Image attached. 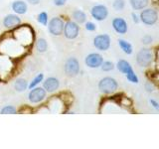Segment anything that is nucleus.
<instances>
[{
	"label": "nucleus",
	"mask_w": 159,
	"mask_h": 149,
	"mask_svg": "<svg viewBox=\"0 0 159 149\" xmlns=\"http://www.w3.org/2000/svg\"><path fill=\"white\" fill-rule=\"evenodd\" d=\"M117 87H118L117 82L113 78H111V77L103 78L98 83V89L102 93H106V94L114 93L117 89Z\"/></svg>",
	"instance_id": "nucleus-1"
},
{
	"label": "nucleus",
	"mask_w": 159,
	"mask_h": 149,
	"mask_svg": "<svg viewBox=\"0 0 159 149\" xmlns=\"http://www.w3.org/2000/svg\"><path fill=\"white\" fill-rule=\"evenodd\" d=\"M64 70H65V74L68 77H76L80 73V70H81L80 63L77 60V58L75 57L69 58L66 61V63H65Z\"/></svg>",
	"instance_id": "nucleus-2"
},
{
	"label": "nucleus",
	"mask_w": 159,
	"mask_h": 149,
	"mask_svg": "<svg viewBox=\"0 0 159 149\" xmlns=\"http://www.w3.org/2000/svg\"><path fill=\"white\" fill-rule=\"evenodd\" d=\"M64 21L60 17H54L48 22V30L53 36H60L64 31Z\"/></svg>",
	"instance_id": "nucleus-3"
},
{
	"label": "nucleus",
	"mask_w": 159,
	"mask_h": 149,
	"mask_svg": "<svg viewBox=\"0 0 159 149\" xmlns=\"http://www.w3.org/2000/svg\"><path fill=\"white\" fill-rule=\"evenodd\" d=\"M65 37L69 40H74L79 36L80 33V26L78 23L72 20H69L64 25V31H63Z\"/></svg>",
	"instance_id": "nucleus-4"
},
{
	"label": "nucleus",
	"mask_w": 159,
	"mask_h": 149,
	"mask_svg": "<svg viewBox=\"0 0 159 149\" xmlns=\"http://www.w3.org/2000/svg\"><path fill=\"white\" fill-rule=\"evenodd\" d=\"M152 59H153L152 52L147 48L141 49L140 51L137 53V56H136V61L139 66H141V67H148L149 65L151 64Z\"/></svg>",
	"instance_id": "nucleus-5"
},
{
	"label": "nucleus",
	"mask_w": 159,
	"mask_h": 149,
	"mask_svg": "<svg viewBox=\"0 0 159 149\" xmlns=\"http://www.w3.org/2000/svg\"><path fill=\"white\" fill-rule=\"evenodd\" d=\"M47 92L45 91L44 88H40V87H35L31 88L29 94H28V99L30 102L32 103H39L43 102L45 97H46Z\"/></svg>",
	"instance_id": "nucleus-6"
},
{
	"label": "nucleus",
	"mask_w": 159,
	"mask_h": 149,
	"mask_svg": "<svg viewBox=\"0 0 159 149\" xmlns=\"http://www.w3.org/2000/svg\"><path fill=\"white\" fill-rule=\"evenodd\" d=\"M93 46L99 51H107L111 47V37L107 34L98 35L93 39Z\"/></svg>",
	"instance_id": "nucleus-7"
},
{
	"label": "nucleus",
	"mask_w": 159,
	"mask_h": 149,
	"mask_svg": "<svg viewBox=\"0 0 159 149\" xmlns=\"http://www.w3.org/2000/svg\"><path fill=\"white\" fill-rule=\"evenodd\" d=\"M91 14L93 18H94L98 21H103L108 16V10L107 6H104L102 4L94 5L91 10Z\"/></svg>",
	"instance_id": "nucleus-8"
},
{
	"label": "nucleus",
	"mask_w": 159,
	"mask_h": 149,
	"mask_svg": "<svg viewBox=\"0 0 159 149\" xmlns=\"http://www.w3.org/2000/svg\"><path fill=\"white\" fill-rule=\"evenodd\" d=\"M103 62V58L101 54L98 53H92L89 54L88 56L84 59V63L89 67L92 69H97L102 66V64Z\"/></svg>",
	"instance_id": "nucleus-9"
},
{
	"label": "nucleus",
	"mask_w": 159,
	"mask_h": 149,
	"mask_svg": "<svg viewBox=\"0 0 159 149\" xmlns=\"http://www.w3.org/2000/svg\"><path fill=\"white\" fill-rule=\"evenodd\" d=\"M158 19V14L154 9H145L140 13V20L146 25L155 24Z\"/></svg>",
	"instance_id": "nucleus-10"
},
{
	"label": "nucleus",
	"mask_w": 159,
	"mask_h": 149,
	"mask_svg": "<svg viewBox=\"0 0 159 149\" xmlns=\"http://www.w3.org/2000/svg\"><path fill=\"white\" fill-rule=\"evenodd\" d=\"M60 87V82L57 78L55 77H50L47 78L43 82V88L47 93H54L56 92Z\"/></svg>",
	"instance_id": "nucleus-11"
},
{
	"label": "nucleus",
	"mask_w": 159,
	"mask_h": 149,
	"mask_svg": "<svg viewBox=\"0 0 159 149\" xmlns=\"http://www.w3.org/2000/svg\"><path fill=\"white\" fill-rule=\"evenodd\" d=\"M20 23H21V18L16 14H8L3 19V26L8 29L16 27Z\"/></svg>",
	"instance_id": "nucleus-12"
},
{
	"label": "nucleus",
	"mask_w": 159,
	"mask_h": 149,
	"mask_svg": "<svg viewBox=\"0 0 159 149\" xmlns=\"http://www.w3.org/2000/svg\"><path fill=\"white\" fill-rule=\"evenodd\" d=\"M112 27L118 34H125L127 32V23L124 19L116 17L112 20Z\"/></svg>",
	"instance_id": "nucleus-13"
},
{
	"label": "nucleus",
	"mask_w": 159,
	"mask_h": 149,
	"mask_svg": "<svg viewBox=\"0 0 159 149\" xmlns=\"http://www.w3.org/2000/svg\"><path fill=\"white\" fill-rule=\"evenodd\" d=\"M11 8L16 14H25L28 10V5L26 2L22 1V0H15L11 4Z\"/></svg>",
	"instance_id": "nucleus-14"
},
{
	"label": "nucleus",
	"mask_w": 159,
	"mask_h": 149,
	"mask_svg": "<svg viewBox=\"0 0 159 149\" xmlns=\"http://www.w3.org/2000/svg\"><path fill=\"white\" fill-rule=\"evenodd\" d=\"M72 17L74 19V21L76 23H78V24H84V22L87 21L86 13H84V11H82V10H80V9L75 10V11L73 12V14H72Z\"/></svg>",
	"instance_id": "nucleus-15"
},
{
	"label": "nucleus",
	"mask_w": 159,
	"mask_h": 149,
	"mask_svg": "<svg viewBox=\"0 0 159 149\" xmlns=\"http://www.w3.org/2000/svg\"><path fill=\"white\" fill-rule=\"evenodd\" d=\"M14 88L18 93L25 92L28 88V83L25 79H17L14 83Z\"/></svg>",
	"instance_id": "nucleus-16"
},
{
	"label": "nucleus",
	"mask_w": 159,
	"mask_h": 149,
	"mask_svg": "<svg viewBox=\"0 0 159 149\" xmlns=\"http://www.w3.org/2000/svg\"><path fill=\"white\" fill-rule=\"evenodd\" d=\"M116 67L118 69V71L119 72H121L123 74H127L129 72H131L133 71V69L132 67L130 66V64H129L127 61H124V60H120V61H118L117 62V65H116Z\"/></svg>",
	"instance_id": "nucleus-17"
},
{
	"label": "nucleus",
	"mask_w": 159,
	"mask_h": 149,
	"mask_svg": "<svg viewBox=\"0 0 159 149\" xmlns=\"http://www.w3.org/2000/svg\"><path fill=\"white\" fill-rule=\"evenodd\" d=\"M130 5L134 10H141L148 5V0H130Z\"/></svg>",
	"instance_id": "nucleus-18"
},
{
	"label": "nucleus",
	"mask_w": 159,
	"mask_h": 149,
	"mask_svg": "<svg viewBox=\"0 0 159 149\" xmlns=\"http://www.w3.org/2000/svg\"><path fill=\"white\" fill-rule=\"evenodd\" d=\"M36 50L39 53H45L48 50V43L45 39L40 38L36 42Z\"/></svg>",
	"instance_id": "nucleus-19"
},
{
	"label": "nucleus",
	"mask_w": 159,
	"mask_h": 149,
	"mask_svg": "<svg viewBox=\"0 0 159 149\" xmlns=\"http://www.w3.org/2000/svg\"><path fill=\"white\" fill-rule=\"evenodd\" d=\"M118 45H119V47L121 48V50L125 54L130 55L132 53V46L127 41H125V40L119 39L118 40Z\"/></svg>",
	"instance_id": "nucleus-20"
},
{
	"label": "nucleus",
	"mask_w": 159,
	"mask_h": 149,
	"mask_svg": "<svg viewBox=\"0 0 159 149\" xmlns=\"http://www.w3.org/2000/svg\"><path fill=\"white\" fill-rule=\"evenodd\" d=\"M44 81V74H37L36 77H35L31 82H30V84H28V88H29V89H31V88H35V87H37L38 84L41 83V82H43Z\"/></svg>",
	"instance_id": "nucleus-21"
},
{
	"label": "nucleus",
	"mask_w": 159,
	"mask_h": 149,
	"mask_svg": "<svg viewBox=\"0 0 159 149\" xmlns=\"http://www.w3.org/2000/svg\"><path fill=\"white\" fill-rule=\"evenodd\" d=\"M37 21L43 25V26H47L48 25V22H49V20H48V13L47 12H40L38 14V16H37Z\"/></svg>",
	"instance_id": "nucleus-22"
},
{
	"label": "nucleus",
	"mask_w": 159,
	"mask_h": 149,
	"mask_svg": "<svg viewBox=\"0 0 159 149\" xmlns=\"http://www.w3.org/2000/svg\"><path fill=\"white\" fill-rule=\"evenodd\" d=\"M0 113L1 114H15V113H17V109L13 106H6L1 109Z\"/></svg>",
	"instance_id": "nucleus-23"
},
{
	"label": "nucleus",
	"mask_w": 159,
	"mask_h": 149,
	"mask_svg": "<svg viewBox=\"0 0 159 149\" xmlns=\"http://www.w3.org/2000/svg\"><path fill=\"white\" fill-rule=\"evenodd\" d=\"M101 68L103 72H109V71H111V70L114 69V65L111 61H106V62H102Z\"/></svg>",
	"instance_id": "nucleus-24"
},
{
	"label": "nucleus",
	"mask_w": 159,
	"mask_h": 149,
	"mask_svg": "<svg viewBox=\"0 0 159 149\" xmlns=\"http://www.w3.org/2000/svg\"><path fill=\"white\" fill-rule=\"evenodd\" d=\"M112 6L116 11H121L125 6V2H124V0H114Z\"/></svg>",
	"instance_id": "nucleus-25"
},
{
	"label": "nucleus",
	"mask_w": 159,
	"mask_h": 149,
	"mask_svg": "<svg viewBox=\"0 0 159 149\" xmlns=\"http://www.w3.org/2000/svg\"><path fill=\"white\" fill-rule=\"evenodd\" d=\"M125 76H126V78H127V79H128L129 82L134 83V84H137L138 83V78H137V76L135 74V73H134V71H131V72L127 73Z\"/></svg>",
	"instance_id": "nucleus-26"
},
{
	"label": "nucleus",
	"mask_w": 159,
	"mask_h": 149,
	"mask_svg": "<svg viewBox=\"0 0 159 149\" xmlns=\"http://www.w3.org/2000/svg\"><path fill=\"white\" fill-rule=\"evenodd\" d=\"M84 28H86L88 31H94L97 29L96 24L93 22H87L86 25H84Z\"/></svg>",
	"instance_id": "nucleus-27"
},
{
	"label": "nucleus",
	"mask_w": 159,
	"mask_h": 149,
	"mask_svg": "<svg viewBox=\"0 0 159 149\" xmlns=\"http://www.w3.org/2000/svg\"><path fill=\"white\" fill-rule=\"evenodd\" d=\"M53 3L56 6H64L67 3V0H53Z\"/></svg>",
	"instance_id": "nucleus-28"
},
{
	"label": "nucleus",
	"mask_w": 159,
	"mask_h": 149,
	"mask_svg": "<svg viewBox=\"0 0 159 149\" xmlns=\"http://www.w3.org/2000/svg\"><path fill=\"white\" fill-rule=\"evenodd\" d=\"M151 41H152V38L149 36H145L142 38V43H144V44H149Z\"/></svg>",
	"instance_id": "nucleus-29"
},
{
	"label": "nucleus",
	"mask_w": 159,
	"mask_h": 149,
	"mask_svg": "<svg viewBox=\"0 0 159 149\" xmlns=\"http://www.w3.org/2000/svg\"><path fill=\"white\" fill-rule=\"evenodd\" d=\"M150 103L153 106V107H155L156 109H159V103L154 101V99H150Z\"/></svg>",
	"instance_id": "nucleus-30"
},
{
	"label": "nucleus",
	"mask_w": 159,
	"mask_h": 149,
	"mask_svg": "<svg viewBox=\"0 0 159 149\" xmlns=\"http://www.w3.org/2000/svg\"><path fill=\"white\" fill-rule=\"evenodd\" d=\"M26 1L31 5H37L40 3V0H26Z\"/></svg>",
	"instance_id": "nucleus-31"
},
{
	"label": "nucleus",
	"mask_w": 159,
	"mask_h": 149,
	"mask_svg": "<svg viewBox=\"0 0 159 149\" xmlns=\"http://www.w3.org/2000/svg\"><path fill=\"white\" fill-rule=\"evenodd\" d=\"M131 16H132V19H133V21L135 22V23H138L139 19H138V17H137V15H136L135 13H132V14H131Z\"/></svg>",
	"instance_id": "nucleus-32"
}]
</instances>
